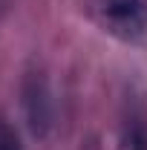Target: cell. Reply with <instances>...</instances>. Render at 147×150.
Returning a JSON list of instances; mask_svg holds the SVG:
<instances>
[{"instance_id": "6da1fadb", "label": "cell", "mask_w": 147, "mask_h": 150, "mask_svg": "<svg viewBox=\"0 0 147 150\" xmlns=\"http://www.w3.org/2000/svg\"><path fill=\"white\" fill-rule=\"evenodd\" d=\"M20 107H23L29 133L37 142H46L55 130V95H52L46 69L37 64L26 67V72L20 78Z\"/></svg>"}, {"instance_id": "7a4b0ae2", "label": "cell", "mask_w": 147, "mask_h": 150, "mask_svg": "<svg viewBox=\"0 0 147 150\" xmlns=\"http://www.w3.org/2000/svg\"><path fill=\"white\" fill-rule=\"evenodd\" d=\"M95 15L110 35L127 43L147 40V0H95Z\"/></svg>"}, {"instance_id": "3957f363", "label": "cell", "mask_w": 147, "mask_h": 150, "mask_svg": "<svg viewBox=\"0 0 147 150\" xmlns=\"http://www.w3.org/2000/svg\"><path fill=\"white\" fill-rule=\"evenodd\" d=\"M115 150H147V110L141 101H127Z\"/></svg>"}, {"instance_id": "277c9868", "label": "cell", "mask_w": 147, "mask_h": 150, "mask_svg": "<svg viewBox=\"0 0 147 150\" xmlns=\"http://www.w3.org/2000/svg\"><path fill=\"white\" fill-rule=\"evenodd\" d=\"M0 150H23L18 127H15L12 118L3 115V112H0Z\"/></svg>"}, {"instance_id": "5b68a950", "label": "cell", "mask_w": 147, "mask_h": 150, "mask_svg": "<svg viewBox=\"0 0 147 150\" xmlns=\"http://www.w3.org/2000/svg\"><path fill=\"white\" fill-rule=\"evenodd\" d=\"M81 150H101V139L98 136H84V142H81Z\"/></svg>"}]
</instances>
